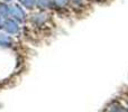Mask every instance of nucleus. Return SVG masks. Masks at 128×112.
I'll use <instances>...</instances> for the list:
<instances>
[{
	"mask_svg": "<svg viewBox=\"0 0 128 112\" xmlns=\"http://www.w3.org/2000/svg\"><path fill=\"white\" fill-rule=\"evenodd\" d=\"M10 43H11V39L8 36L0 35V46H8Z\"/></svg>",
	"mask_w": 128,
	"mask_h": 112,
	"instance_id": "nucleus-2",
	"label": "nucleus"
},
{
	"mask_svg": "<svg viewBox=\"0 0 128 112\" xmlns=\"http://www.w3.org/2000/svg\"><path fill=\"white\" fill-rule=\"evenodd\" d=\"M22 1V3L24 4L25 7H27V8H29V7H32L34 4V2H35V0H20Z\"/></svg>",
	"mask_w": 128,
	"mask_h": 112,
	"instance_id": "nucleus-4",
	"label": "nucleus"
},
{
	"mask_svg": "<svg viewBox=\"0 0 128 112\" xmlns=\"http://www.w3.org/2000/svg\"><path fill=\"white\" fill-rule=\"evenodd\" d=\"M4 28L8 33L16 34L18 31V25L16 22V20H7L6 22H4Z\"/></svg>",
	"mask_w": 128,
	"mask_h": 112,
	"instance_id": "nucleus-1",
	"label": "nucleus"
},
{
	"mask_svg": "<svg viewBox=\"0 0 128 112\" xmlns=\"http://www.w3.org/2000/svg\"><path fill=\"white\" fill-rule=\"evenodd\" d=\"M14 9V8H12ZM15 12V15H14V18L15 19L14 20H16V19H18V17H24V12H22V10L20 8H18V7H15V9H14V11H12V13Z\"/></svg>",
	"mask_w": 128,
	"mask_h": 112,
	"instance_id": "nucleus-3",
	"label": "nucleus"
},
{
	"mask_svg": "<svg viewBox=\"0 0 128 112\" xmlns=\"http://www.w3.org/2000/svg\"><path fill=\"white\" fill-rule=\"evenodd\" d=\"M6 1H9V0H6Z\"/></svg>",
	"mask_w": 128,
	"mask_h": 112,
	"instance_id": "nucleus-5",
	"label": "nucleus"
}]
</instances>
